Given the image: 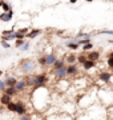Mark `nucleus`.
<instances>
[{
	"label": "nucleus",
	"instance_id": "nucleus-4",
	"mask_svg": "<svg viewBox=\"0 0 113 120\" xmlns=\"http://www.w3.org/2000/svg\"><path fill=\"white\" fill-rule=\"evenodd\" d=\"M16 113H19V115H25V105L23 103H16Z\"/></svg>",
	"mask_w": 113,
	"mask_h": 120
},
{
	"label": "nucleus",
	"instance_id": "nucleus-8",
	"mask_svg": "<svg viewBox=\"0 0 113 120\" xmlns=\"http://www.w3.org/2000/svg\"><path fill=\"white\" fill-rule=\"evenodd\" d=\"M0 101H1V104H4V105H8V104L11 103V96L4 94L1 96V99H0Z\"/></svg>",
	"mask_w": 113,
	"mask_h": 120
},
{
	"label": "nucleus",
	"instance_id": "nucleus-14",
	"mask_svg": "<svg viewBox=\"0 0 113 120\" xmlns=\"http://www.w3.org/2000/svg\"><path fill=\"white\" fill-rule=\"evenodd\" d=\"M4 94H5V95H8V96H11V98H12L13 95L16 94V90H15V87H7V90H5Z\"/></svg>",
	"mask_w": 113,
	"mask_h": 120
},
{
	"label": "nucleus",
	"instance_id": "nucleus-3",
	"mask_svg": "<svg viewBox=\"0 0 113 120\" xmlns=\"http://www.w3.org/2000/svg\"><path fill=\"white\" fill-rule=\"evenodd\" d=\"M13 16V11H9L7 13H1L0 15V20H3V22H9Z\"/></svg>",
	"mask_w": 113,
	"mask_h": 120
},
{
	"label": "nucleus",
	"instance_id": "nucleus-27",
	"mask_svg": "<svg viewBox=\"0 0 113 120\" xmlns=\"http://www.w3.org/2000/svg\"><path fill=\"white\" fill-rule=\"evenodd\" d=\"M24 43H25V41H23V40H16V43H15V44H16V47L19 48V47H21Z\"/></svg>",
	"mask_w": 113,
	"mask_h": 120
},
{
	"label": "nucleus",
	"instance_id": "nucleus-9",
	"mask_svg": "<svg viewBox=\"0 0 113 120\" xmlns=\"http://www.w3.org/2000/svg\"><path fill=\"white\" fill-rule=\"evenodd\" d=\"M65 71H67V75H74L77 72V67L76 65H69L68 68H65Z\"/></svg>",
	"mask_w": 113,
	"mask_h": 120
},
{
	"label": "nucleus",
	"instance_id": "nucleus-6",
	"mask_svg": "<svg viewBox=\"0 0 113 120\" xmlns=\"http://www.w3.org/2000/svg\"><path fill=\"white\" fill-rule=\"evenodd\" d=\"M55 61H56V56H55V53H51V55L45 56V64H53Z\"/></svg>",
	"mask_w": 113,
	"mask_h": 120
},
{
	"label": "nucleus",
	"instance_id": "nucleus-12",
	"mask_svg": "<svg viewBox=\"0 0 113 120\" xmlns=\"http://www.w3.org/2000/svg\"><path fill=\"white\" fill-rule=\"evenodd\" d=\"M100 79L102 80V82L108 83L109 80H110V73H109V72H102V73L100 75Z\"/></svg>",
	"mask_w": 113,
	"mask_h": 120
},
{
	"label": "nucleus",
	"instance_id": "nucleus-21",
	"mask_svg": "<svg viewBox=\"0 0 113 120\" xmlns=\"http://www.w3.org/2000/svg\"><path fill=\"white\" fill-rule=\"evenodd\" d=\"M74 60H76V57H74V55H69L68 57H67V61H68L69 64H71V63H73Z\"/></svg>",
	"mask_w": 113,
	"mask_h": 120
},
{
	"label": "nucleus",
	"instance_id": "nucleus-25",
	"mask_svg": "<svg viewBox=\"0 0 113 120\" xmlns=\"http://www.w3.org/2000/svg\"><path fill=\"white\" fill-rule=\"evenodd\" d=\"M39 64L40 65H45V56H43V57L39 59Z\"/></svg>",
	"mask_w": 113,
	"mask_h": 120
},
{
	"label": "nucleus",
	"instance_id": "nucleus-22",
	"mask_svg": "<svg viewBox=\"0 0 113 120\" xmlns=\"http://www.w3.org/2000/svg\"><path fill=\"white\" fill-rule=\"evenodd\" d=\"M15 34V32H13V30H9V31H4V32H3V36H11V35H13Z\"/></svg>",
	"mask_w": 113,
	"mask_h": 120
},
{
	"label": "nucleus",
	"instance_id": "nucleus-26",
	"mask_svg": "<svg viewBox=\"0 0 113 120\" xmlns=\"http://www.w3.org/2000/svg\"><path fill=\"white\" fill-rule=\"evenodd\" d=\"M108 65L109 67H113V60H112V53L109 55V57H108Z\"/></svg>",
	"mask_w": 113,
	"mask_h": 120
},
{
	"label": "nucleus",
	"instance_id": "nucleus-11",
	"mask_svg": "<svg viewBox=\"0 0 113 120\" xmlns=\"http://www.w3.org/2000/svg\"><path fill=\"white\" fill-rule=\"evenodd\" d=\"M83 65H84V69H91L96 65V63L95 61H91V60H85V63Z\"/></svg>",
	"mask_w": 113,
	"mask_h": 120
},
{
	"label": "nucleus",
	"instance_id": "nucleus-31",
	"mask_svg": "<svg viewBox=\"0 0 113 120\" xmlns=\"http://www.w3.org/2000/svg\"><path fill=\"white\" fill-rule=\"evenodd\" d=\"M5 90V86H4V82L0 80V91H4Z\"/></svg>",
	"mask_w": 113,
	"mask_h": 120
},
{
	"label": "nucleus",
	"instance_id": "nucleus-33",
	"mask_svg": "<svg viewBox=\"0 0 113 120\" xmlns=\"http://www.w3.org/2000/svg\"><path fill=\"white\" fill-rule=\"evenodd\" d=\"M1 45H3L4 48H7V49L9 48V44H8V43H5V41H1Z\"/></svg>",
	"mask_w": 113,
	"mask_h": 120
},
{
	"label": "nucleus",
	"instance_id": "nucleus-28",
	"mask_svg": "<svg viewBox=\"0 0 113 120\" xmlns=\"http://www.w3.org/2000/svg\"><path fill=\"white\" fill-rule=\"evenodd\" d=\"M18 32H19V34H21V35H25V34H28V28H23V30H19Z\"/></svg>",
	"mask_w": 113,
	"mask_h": 120
},
{
	"label": "nucleus",
	"instance_id": "nucleus-34",
	"mask_svg": "<svg viewBox=\"0 0 113 120\" xmlns=\"http://www.w3.org/2000/svg\"><path fill=\"white\" fill-rule=\"evenodd\" d=\"M1 5H3V1H0V7H1Z\"/></svg>",
	"mask_w": 113,
	"mask_h": 120
},
{
	"label": "nucleus",
	"instance_id": "nucleus-17",
	"mask_svg": "<svg viewBox=\"0 0 113 120\" xmlns=\"http://www.w3.org/2000/svg\"><path fill=\"white\" fill-rule=\"evenodd\" d=\"M40 32H41L40 30H32V32H29V34H28V38H29V39H33V38H36V36L40 34Z\"/></svg>",
	"mask_w": 113,
	"mask_h": 120
},
{
	"label": "nucleus",
	"instance_id": "nucleus-2",
	"mask_svg": "<svg viewBox=\"0 0 113 120\" xmlns=\"http://www.w3.org/2000/svg\"><path fill=\"white\" fill-rule=\"evenodd\" d=\"M45 83V76L44 75H36L35 76V86L40 87Z\"/></svg>",
	"mask_w": 113,
	"mask_h": 120
},
{
	"label": "nucleus",
	"instance_id": "nucleus-20",
	"mask_svg": "<svg viewBox=\"0 0 113 120\" xmlns=\"http://www.w3.org/2000/svg\"><path fill=\"white\" fill-rule=\"evenodd\" d=\"M91 43V40L89 39H84V40H80V41H77V45H85V44H89Z\"/></svg>",
	"mask_w": 113,
	"mask_h": 120
},
{
	"label": "nucleus",
	"instance_id": "nucleus-1",
	"mask_svg": "<svg viewBox=\"0 0 113 120\" xmlns=\"http://www.w3.org/2000/svg\"><path fill=\"white\" fill-rule=\"evenodd\" d=\"M21 69L24 71V72H31V71H33V69H35V63H33V61H31V60H23Z\"/></svg>",
	"mask_w": 113,
	"mask_h": 120
},
{
	"label": "nucleus",
	"instance_id": "nucleus-24",
	"mask_svg": "<svg viewBox=\"0 0 113 120\" xmlns=\"http://www.w3.org/2000/svg\"><path fill=\"white\" fill-rule=\"evenodd\" d=\"M83 49H84V51H88V49H92V43H89V44H85V45H83Z\"/></svg>",
	"mask_w": 113,
	"mask_h": 120
},
{
	"label": "nucleus",
	"instance_id": "nucleus-7",
	"mask_svg": "<svg viewBox=\"0 0 113 120\" xmlns=\"http://www.w3.org/2000/svg\"><path fill=\"white\" fill-rule=\"evenodd\" d=\"M24 84L27 86H35V76H27L24 79Z\"/></svg>",
	"mask_w": 113,
	"mask_h": 120
},
{
	"label": "nucleus",
	"instance_id": "nucleus-32",
	"mask_svg": "<svg viewBox=\"0 0 113 120\" xmlns=\"http://www.w3.org/2000/svg\"><path fill=\"white\" fill-rule=\"evenodd\" d=\"M20 120H31V117L28 115H23L21 117H20Z\"/></svg>",
	"mask_w": 113,
	"mask_h": 120
},
{
	"label": "nucleus",
	"instance_id": "nucleus-23",
	"mask_svg": "<svg viewBox=\"0 0 113 120\" xmlns=\"http://www.w3.org/2000/svg\"><path fill=\"white\" fill-rule=\"evenodd\" d=\"M67 45H68L69 48H72V49H76V48L78 47V45H77L76 43H67Z\"/></svg>",
	"mask_w": 113,
	"mask_h": 120
},
{
	"label": "nucleus",
	"instance_id": "nucleus-16",
	"mask_svg": "<svg viewBox=\"0 0 113 120\" xmlns=\"http://www.w3.org/2000/svg\"><path fill=\"white\" fill-rule=\"evenodd\" d=\"M53 67H55V69H60L64 67V61L63 60H56L55 63H53Z\"/></svg>",
	"mask_w": 113,
	"mask_h": 120
},
{
	"label": "nucleus",
	"instance_id": "nucleus-30",
	"mask_svg": "<svg viewBox=\"0 0 113 120\" xmlns=\"http://www.w3.org/2000/svg\"><path fill=\"white\" fill-rule=\"evenodd\" d=\"M78 61H80V63H81V64H84V63H85V60H87V59H85V56H78Z\"/></svg>",
	"mask_w": 113,
	"mask_h": 120
},
{
	"label": "nucleus",
	"instance_id": "nucleus-29",
	"mask_svg": "<svg viewBox=\"0 0 113 120\" xmlns=\"http://www.w3.org/2000/svg\"><path fill=\"white\" fill-rule=\"evenodd\" d=\"M28 48H29V43H24V44L21 45V49H23V51H27Z\"/></svg>",
	"mask_w": 113,
	"mask_h": 120
},
{
	"label": "nucleus",
	"instance_id": "nucleus-15",
	"mask_svg": "<svg viewBox=\"0 0 113 120\" xmlns=\"http://www.w3.org/2000/svg\"><path fill=\"white\" fill-rule=\"evenodd\" d=\"M24 88H25L24 82H18L16 84H15V90H16V92H18V91H23Z\"/></svg>",
	"mask_w": 113,
	"mask_h": 120
},
{
	"label": "nucleus",
	"instance_id": "nucleus-13",
	"mask_svg": "<svg viewBox=\"0 0 113 120\" xmlns=\"http://www.w3.org/2000/svg\"><path fill=\"white\" fill-rule=\"evenodd\" d=\"M67 75V71H65V67H63V68H60V69H56V76L57 77H64Z\"/></svg>",
	"mask_w": 113,
	"mask_h": 120
},
{
	"label": "nucleus",
	"instance_id": "nucleus-35",
	"mask_svg": "<svg viewBox=\"0 0 113 120\" xmlns=\"http://www.w3.org/2000/svg\"><path fill=\"white\" fill-rule=\"evenodd\" d=\"M1 73H3V72H1V69H0V76H1Z\"/></svg>",
	"mask_w": 113,
	"mask_h": 120
},
{
	"label": "nucleus",
	"instance_id": "nucleus-10",
	"mask_svg": "<svg viewBox=\"0 0 113 120\" xmlns=\"http://www.w3.org/2000/svg\"><path fill=\"white\" fill-rule=\"evenodd\" d=\"M100 57V53L99 52H91L89 55H88V60H91V61H95Z\"/></svg>",
	"mask_w": 113,
	"mask_h": 120
},
{
	"label": "nucleus",
	"instance_id": "nucleus-18",
	"mask_svg": "<svg viewBox=\"0 0 113 120\" xmlns=\"http://www.w3.org/2000/svg\"><path fill=\"white\" fill-rule=\"evenodd\" d=\"M7 108H8L9 111L16 112V103H12V101H11V103H9L8 105H7Z\"/></svg>",
	"mask_w": 113,
	"mask_h": 120
},
{
	"label": "nucleus",
	"instance_id": "nucleus-19",
	"mask_svg": "<svg viewBox=\"0 0 113 120\" xmlns=\"http://www.w3.org/2000/svg\"><path fill=\"white\" fill-rule=\"evenodd\" d=\"M1 7H3V9H4V13L9 12V11H12V9H11V5L7 4V3H3V5H1Z\"/></svg>",
	"mask_w": 113,
	"mask_h": 120
},
{
	"label": "nucleus",
	"instance_id": "nucleus-5",
	"mask_svg": "<svg viewBox=\"0 0 113 120\" xmlns=\"http://www.w3.org/2000/svg\"><path fill=\"white\" fill-rule=\"evenodd\" d=\"M18 83V80L15 79V77H7L5 79V82H4V86H7V87H15V84Z\"/></svg>",
	"mask_w": 113,
	"mask_h": 120
}]
</instances>
